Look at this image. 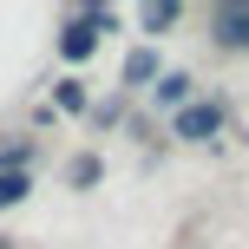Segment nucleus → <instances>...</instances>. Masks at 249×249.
Masks as SVG:
<instances>
[{
    "label": "nucleus",
    "instance_id": "obj_1",
    "mask_svg": "<svg viewBox=\"0 0 249 249\" xmlns=\"http://www.w3.org/2000/svg\"><path fill=\"white\" fill-rule=\"evenodd\" d=\"M112 33V7H79V13H66V26H59V59H92L99 53V39Z\"/></svg>",
    "mask_w": 249,
    "mask_h": 249
},
{
    "label": "nucleus",
    "instance_id": "obj_2",
    "mask_svg": "<svg viewBox=\"0 0 249 249\" xmlns=\"http://www.w3.org/2000/svg\"><path fill=\"white\" fill-rule=\"evenodd\" d=\"M216 131H223V105L216 99H190L184 112L171 118V138H184V144H210Z\"/></svg>",
    "mask_w": 249,
    "mask_h": 249
},
{
    "label": "nucleus",
    "instance_id": "obj_3",
    "mask_svg": "<svg viewBox=\"0 0 249 249\" xmlns=\"http://www.w3.org/2000/svg\"><path fill=\"white\" fill-rule=\"evenodd\" d=\"M210 33L223 46H249V7H210Z\"/></svg>",
    "mask_w": 249,
    "mask_h": 249
},
{
    "label": "nucleus",
    "instance_id": "obj_4",
    "mask_svg": "<svg viewBox=\"0 0 249 249\" xmlns=\"http://www.w3.org/2000/svg\"><path fill=\"white\" fill-rule=\"evenodd\" d=\"M151 99H158L164 112H184V105H190V79H184V72H158V86H151Z\"/></svg>",
    "mask_w": 249,
    "mask_h": 249
},
{
    "label": "nucleus",
    "instance_id": "obj_5",
    "mask_svg": "<svg viewBox=\"0 0 249 249\" xmlns=\"http://www.w3.org/2000/svg\"><path fill=\"white\" fill-rule=\"evenodd\" d=\"M151 79H158V53L131 46V53H124V86H151Z\"/></svg>",
    "mask_w": 249,
    "mask_h": 249
},
{
    "label": "nucleus",
    "instance_id": "obj_6",
    "mask_svg": "<svg viewBox=\"0 0 249 249\" xmlns=\"http://www.w3.org/2000/svg\"><path fill=\"white\" fill-rule=\"evenodd\" d=\"M26 190H33V177H26V171H0V210L26 203Z\"/></svg>",
    "mask_w": 249,
    "mask_h": 249
},
{
    "label": "nucleus",
    "instance_id": "obj_7",
    "mask_svg": "<svg viewBox=\"0 0 249 249\" xmlns=\"http://www.w3.org/2000/svg\"><path fill=\"white\" fill-rule=\"evenodd\" d=\"M177 0H158V7H144V33H164V26H177Z\"/></svg>",
    "mask_w": 249,
    "mask_h": 249
},
{
    "label": "nucleus",
    "instance_id": "obj_8",
    "mask_svg": "<svg viewBox=\"0 0 249 249\" xmlns=\"http://www.w3.org/2000/svg\"><path fill=\"white\" fill-rule=\"evenodd\" d=\"M53 99H59V112H86V86H79V79H59Z\"/></svg>",
    "mask_w": 249,
    "mask_h": 249
},
{
    "label": "nucleus",
    "instance_id": "obj_9",
    "mask_svg": "<svg viewBox=\"0 0 249 249\" xmlns=\"http://www.w3.org/2000/svg\"><path fill=\"white\" fill-rule=\"evenodd\" d=\"M66 177H72L79 190H92V184H99V158H92V151H86V158H72V171H66Z\"/></svg>",
    "mask_w": 249,
    "mask_h": 249
},
{
    "label": "nucleus",
    "instance_id": "obj_10",
    "mask_svg": "<svg viewBox=\"0 0 249 249\" xmlns=\"http://www.w3.org/2000/svg\"><path fill=\"white\" fill-rule=\"evenodd\" d=\"M0 171H26V144H7V151H0Z\"/></svg>",
    "mask_w": 249,
    "mask_h": 249
}]
</instances>
